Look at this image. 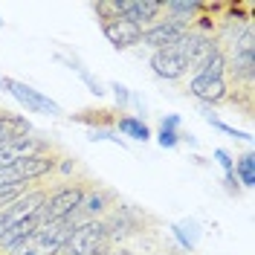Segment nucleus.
I'll return each instance as SVG.
<instances>
[{"label": "nucleus", "instance_id": "f257e3e1", "mask_svg": "<svg viewBox=\"0 0 255 255\" xmlns=\"http://www.w3.org/2000/svg\"><path fill=\"white\" fill-rule=\"evenodd\" d=\"M76 223H79V215L67 218V221L41 223L12 255H58V253H64V244H67V238H70V232H73Z\"/></svg>", "mask_w": 255, "mask_h": 255}, {"label": "nucleus", "instance_id": "f03ea898", "mask_svg": "<svg viewBox=\"0 0 255 255\" xmlns=\"http://www.w3.org/2000/svg\"><path fill=\"white\" fill-rule=\"evenodd\" d=\"M84 194L87 191L81 186H61L52 194H47L44 206L38 212V221L41 223H55V221H67V218H76L81 212V203H84Z\"/></svg>", "mask_w": 255, "mask_h": 255}, {"label": "nucleus", "instance_id": "7ed1b4c3", "mask_svg": "<svg viewBox=\"0 0 255 255\" xmlns=\"http://www.w3.org/2000/svg\"><path fill=\"white\" fill-rule=\"evenodd\" d=\"M55 168V159L49 154H35L26 159H15L0 168V186H26L32 180H41Z\"/></svg>", "mask_w": 255, "mask_h": 255}, {"label": "nucleus", "instance_id": "20e7f679", "mask_svg": "<svg viewBox=\"0 0 255 255\" xmlns=\"http://www.w3.org/2000/svg\"><path fill=\"white\" fill-rule=\"evenodd\" d=\"M108 247V229L102 221H81L73 226L64 244V255H93L96 250Z\"/></svg>", "mask_w": 255, "mask_h": 255}, {"label": "nucleus", "instance_id": "39448f33", "mask_svg": "<svg viewBox=\"0 0 255 255\" xmlns=\"http://www.w3.org/2000/svg\"><path fill=\"white\" fill-rule=\"evenodd\" d=\"M44 200H47L44 191H26V194L15 197L9 206L0 212V238H3L9 229H15L17 223L29 221V218H38V212H41V206H44Z\"/></svg>", "mask_w": 255, "mask_h": 255}, {"label": "nucleus", "instance_id": "423d86ee", "mask_svg": "<svg viewBox=\"0 0 255 255\" xmlns=\"http://www.w3.org/2000/svg\"><path fill=\"white\" fill-rule=\"evenodd\" d=\"M3 87L15 96V99H17V102H20V105H23L29 113H41V116H61V113H64V108L55 102V99L44 96L41 90H35V87L23 84V81H17V79H3Z\"/></svg>", "mask_w": 255, "mask_h": 255}, {"label": "nucleus", "instance_id": "0eeeda50", "mask_svg": "<svg viewBox=\"0 0 255 255\" xmlns=\"http://www.w3.org/2000/svg\"><path fill=\"white\" fill-rule=\"evenodd\" d=\"M226 67L235 73V79L253 81V76H255V32H253V26H244L238 41L232 44V58L226 61Z\"/></svg>", "mask_w": 255, "mask_h": 255}, {"label": "nucleus", "instance_id": "6e6552de", "mask_svg": "<svg viewBox=\"0 0 255 255\" xmlns=\"http://www.w3.org/2000/svg\"><path fill=\"white\" fill-rule=\"evenodd\" d=\"M177 49H180V55L186 58L189 70H200V67H203V61H206L209 55L218 49V44L209 38L206 32L186 29V32H183V38H180V44H177Z\"/></svg>", "mask_w": 255, "mask_h": 255}, {"label": "nucleus", "instance_id": "1a4fd4ad", "mask_svg": "<svg viewBox=\"0 0 255 255\" xmlns=\"http://www.w3.org/2000/svg\"><path fill=\"white\" fill-rule=\"evenodd\" d=\"M102 32H105V38L111 41L116 49H130L139 44V38H142V26H136L133 20H128V17H113V20H105L102 23Z\"/></svg>", "mask_w": 255, "mask_h": 255}, {"label": "nucleus", "instance_id": "9d476101", "mask_svg": "<svg viewBox=\"0 0 255 255\" xmlns=\"http://www.w3.org/2000/svg\"><path fill=\"white\" fill-rule=\"evenodd\" d=\"M151 70H154V76H159V79L177 81L189 73V64L180 55L177 47H168V49H157V52L151 55Z\"/></svg>", "mask_w": 255, "mask_h": 255}, {"label": "nucleus", "instance_id": "9b49d317", "mask_svg": "<svg viewBox=\"0 0 255 255\" xmlns=\"http://www.w3.org/2000/svg\"><path fill=\"white\" fill-rule=\"evenodd\" d=\"M183 32L186 29L177 26V23H171V20H159V23H151L148 29H142L139 44L151 47L154 52H157V49H168V47H177V44H180Z\"/></svg>", "mask_w": 255, "mask_h": 255}, {"label": "nucleus", "instance_id": "f8f14e48", "mask_svg": "<svg viewBox=\"0 0 255 255\" xmlns=\"http://www.w3.org/2000/svg\"><path fill=\"white\" fill-rule=\"evenodd\" d=\"M189 90L194 99H200V102H209V105H218L226 99L229 93V87H226V79H212V76H200V73H194V79L189 81Z\"/></svg>", "mask_w": 255, "mask_h": 255}, {"label": "nucleus", "instance_id": "ddd939ff", "mask_svg": "<svg viewBox=\"0 0 255 255\" xmlns=\"http://www.w3.org/2000/svg\"><path fill=\"white\" fill-rule=\"evenodd\" d=\"M162 12V0H122V17L133 20L136 26L157 20Z\"/></svg>", "mask_w": 255, "mask_h": 255}, {"label": "nucleus", "instance_id": "4468645a", "mask_svg": "<svg viewBox=\"0 0 255 255\" xmlns=\"http://www.w3.org/2000/svg\"><path fill=\"white\" fill-rule=\"evenodd\" d=\"M203 9V3H197V0H165L162 3V12H168V20L177 23V26H183V29H189L191 17L197 15Z\"/></svg>", "mask_w": 255, "mask_h": 255}, {"label": "nucleus", "instance_id": "2eb2a0df", "mask_svg": "<svg viewBox=\"0 0 255 255\" xmlns=\"http://www.w3.org/2000/svg\"><path fill=\"white\" fill-rule=\"evenodd\" d=\"M116 133L130 136V139H136V142H145V139L151 136L148 125H145L139 116H122V119H119V125H116Z\"/></svg>", "mask_w": 255, "mask_h": 255}, {"label": "nucleus", "instance_id": "dca6fc26", "mask_svg": "<svg viewBox=\"0 0 255 255\" xmlns=\"http://www.w3.org/2000/svg\"><path fill=\"white\" fill-rule=\"evenodd\" d=\"M232 177H235V183L247 186V189H253V186H255V157H253V154H244V157L235 162Z\"/></svg>", "mask_w": 255, "mask_h": 255}, {"label": "nucleus", "instance_id": "f3484780", "mask_svg": "<svg viewBox=\"0 0 255 255\" xmlns=\"http://www.w3.org/2000/svg\"><path fill=\"white\" fill-rule=\"evenodd\" d=\"M171 232H174V238L180 241V247L183 250H194L197 247V235H200V229H197V223L194 221H180L171 226Z\"/></svg>", "mask_w": 255, "mask_h": 255}, {"label": "nucleus", "instance_id": "a211bd4d", "mask_svg": "<svg viewBox=\"0 0 255 255\" xmlns=\"http://www.w3.org/2000/svg\"><path fill=\"white\" fill-rule=\"evenodd\" d=\"M197 73H200V76H212V79H223V73H226V55H223V49L221 47L215 49Z\"/></svg>", "mask_w": 255, "mask_h": 255}, {"label": "nucleus", "instance_id": "6ab92c4d", "mask_svg": "<svg viewBox=\"0 0 255 255\" xmlns=\"http://www.w3.org/2000/svg\"><path fill=\"white\" fill-rule=\"evenodd\" d=\"M105 206H108V197H105V194H84L81 212H84L90 221H96V215H99V212H105Z\"/></svg>", "mask_w": 255, "mask_h": 255}, {"label": "nucleus", "instance_id": "aec40b11", "mask_svg": "<svg viewBox=\"0 0 255 255\" xmlns=\"http://www.w3.org/2000/svg\"><path fill=\"white\" fill-rule=\"evenodd\" d=\"M203 116H206L209 122H212V125L218 128V130H223V133H229V136H235V139H247V142L253 139V136H250L247 130H238V128H232V125H223L221 119H215V116H212V113H209V111H203Z\"/></svg>", "mask_w": 255, "mask_h": 255}, {"label": "nucleus", "instance_id": "412c9836", "mask_svg": "<svg viewBox=\"0 0 255 255\" xmlns=\"http://www.w3.org/2000/svg\"><path fill=\"white\" fill-rule=\"evenodd\" d=\"M87 139H90V142H105V139L119 142V133H116V130H108V128H90V130H87Z\"/></svg>", "mask_w": 255, "mask_h": 255}, {"label": "nucleus", "instance_id": "4be33fe9", "mask_svg": "<svg viewBox=\"0 0 255 255\" xmlns=\"http://www.w3.org/2000/svg\"><path fill=\"white\" fill-rule=\"evenodd\" d=\"M70 70H76V73H79L81 79L87 81V87H90V93H96V96H102V93H105V90H102V84H99V81H96L93 76H90V73H87V70H84V67H81L79 61H70Z\"/></svg>", "mask_w": 255, "mask_h": 255}, {"label": "nucleus", "instance_id": "5701e85b", "mask_svg": "<svg viewBox=\"0 0 255 255\" xmlns=\"http://www.w3.org/2000/svg\"><path fill=\"white\" fill-rule=\"evenodd\" d=\"M20 194H23V186H0V212Z\"/></svg>", "mask_w": 255, "mask_h": 255}, {"label": "nucleus", "instance_id": "b1692460", "mask_svg": "<svg viewBox=\"0 0 255 255\" xmlns=\"http://www.w3.org/2000/svg\"><path fill=\"white\" fill-rule=\"evenodd\" d=\"M157 142L162 145V148H174V145L180 142V133H177V130H165V128H159Z\"/></svg>", "mask_w": 255, "mask_h": 255}, {"label": "nucleus", "instance_id": "393cba45", "mask_svg": "<svg viewBox=\"0 0 255 255\" xmlns=\"http://www.w3.org/2000/svg\"><path fill=\"white\" fill-rule=\"evenodd\" d=\"M215 159H218V165L223 168V174L232 177V168H235V162H232V157H229L223 148H218V151H215Z\"/></svg>", "mask_w": 255, "mask_h": 255}, {"label": "nucleus", "instance_id": "a878e982", "mask_svg": "<svg viewBox=\"0 0 255 255\" xmlns=\"http://www.w3.org/2000/svg\"><path fill=\"white\" fill-rule=\"evenodd\" d=\"M111 90H113V96H116V105H128V102H130V93H128V87H125V84L113 81V84H111Z\"/></svg>", "mask_w": 255, "mask_h": 255}, {"label": "nucleus", "instance_id": "bb28decb", "mask_svg": "<svg viewBox=\"0 0 255 255\" xmlns=\"http://www.w3.org/2000/svg\"><path fill=\"white\" fill-rule=\"evenodd\" d=\"M159 128H165V130H177V128H180V116H177V113L162 116V125H159Z\"/></svg>", "mask_w": 255, "mask_h": 255}, {"label": "nucleus", "instance_id": "cd10ccee", "mask_svg": "<svg viewBox=\"0 0 255 255\" xmlns=\"http://www.w3.org/2000/svg\"><path fill=\"white\" fill-rule=\"evenodd\" d=\"M9 142H15V139L9 136V130H6V125L0 122V148H3V145H9Z\"/></svg>", "mask_w": 255, "mask_h": 255}, {"label": "nucleus", "instance_id": "c85d7f7f", "mask_svg": "<svg viewBox=\"0 0 255 255\" xmlns=\"http://www.w3.org/2000/svg\"><path fill=\"white\" fill-rule=\"evenodd\" d=\"M108 255H133V253H128V250H108Z\"/></svg>", "mask_w": 255, "mask_h": 255}, {"label": "nucleus", "instance_id": "c756f323", "mask_svg": "<svg viewBox=\"0 0 255 255\" xmlns=\"http://www.w3.org/2000/svg\"><path fill=\"white\" fill-rule=\"evenodd\" d=\"M93 255H108V247H102V250H96Z\"/></svg>", "mask_w": 255, "mask_h": 255}, {"label": "nucleus", "instance_id": "7c9ffc66", "mask_svg": "<svg viewBox=\"0 0 255 255\" xmlns=\"http://www.w3.org/2000/svg\"><path fill=\"white\" fill-rule=\"evenodd\" d=\"M0 26H3V17H0Z\"/></svg>", "mask_w": 255, "mask_h": 255}, {"label": "nucleus", "instance_id": "2f4dec72", "mask_svg": "<svg viewBox=\"0 0 255 255\" xmlns=\"http://www.w3.org/2000/svg\"><path fill=\"white\" fill-rule=\"evenodd\" d=\"M0 87H3V79H0Z\"/></svg>", "mask_w": 255, "mask_h": 255}]
</instances>
